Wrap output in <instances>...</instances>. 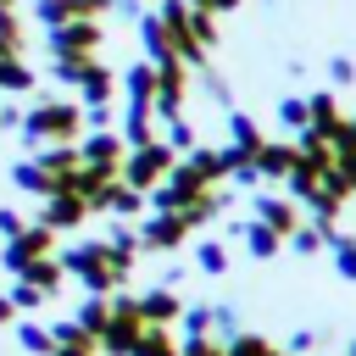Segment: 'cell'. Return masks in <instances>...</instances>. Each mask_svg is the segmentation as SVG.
I'll return each mask as SVG.
<instances>
[{
	"label": "cell",
	"instance_id": "cell-15",
	"mask_svg": "<svg viewBox=\"0 0 356 356\" xmlns=\"http://www.w3.org/2000/svg\"><path fill=\"white\" fill-rule=\"evenodd\" d=\"M11 184L28 189V195H39V200L50 195V189H44V167H39V156H33V161H17V167H11Z\"/></svg>",
	"mask_w": 356,
	"mask_h": 356
},
{
	"label": "cell",
	"instance_id": "cell-3",
	"mask_svg": "<svg viewBox=\"0 0 356 356\" xmlns=\"http://www.w3.org/2000/svg\"><path fill=\"white\" fill-rule=\"evenodd\" d=\"M178 167V150L167 145V139H150V145H128V156H122V184H134L139 195H150L167 172Z\"/></svg>",
	"mask_w": 356,
	"mask_h": 356
},
{
	"label": "cell",
	"instance_id": "cell-17",
	"mask_svg": "<svg viewBox=\"0 0 356 356\" xmlns=\"http://www.w3.org/2000/svg\"><path fill=\"white\" fill-rule=\"evenodd\" d=\"M39 300H44V295H39V289H33V284H22V278H17V284H11V306H17V312H33V306H39Z\"/></svg>",
	"mask_w": 356,
	"mask_h": 356
},
{
	"label": "cell",
	"instance_id": "cell-2",
	"mask_svg": "<svg viewBox=\"0 0 356 356\" xmlns=\"http://www.w3.org/2000/svg\"><path fill=\"white\" fill-rule=\"evenodd\" d=\"M89 128V111L78 100H39L33 111H22V139L33 150H50V145H78Z\"/></svg>",
	"mask_w": 356,
	"mask_h": 356
},
{
	"label": "cell",
	"instance_id": "cell-10",
	"mask_svg": "<svg viewBox=\"0 0 356 356\" xmlns=\"http://www.w3.org/2000/svg\"><path fill=\"white\" fill-rule=\"evenodd\" d=\"M111 95H117V72H111L106 61H89L83 78H78V100H83V106H106Z\"/></svg>",
	"mask_w": 356,
	"mask_h": 356
},
{
	"label": "cell",
	"instance_id": "cell-8",
	"mask_svg": "<svg viewBox=\"0 0 356 356\" xmlns=\"http://www.w3.org/2000/svg\"><path fill=\"white\" fill-rule=\"evenodd\" d=\"M83 217H89V206H83L78 195H44V206H39V222H44L50 234H72Z\"/></svg>",
	"mask_w": 356,
	"mask_h": 356
},
{
	"label": "cell",
	"instance_id": "cell-7",
	"mask_svg": "<svg viewBox=\"0 0 356 356\" xmlns=\"http://www.w3.org/2000/svg\"><path fill=\"white\" fill-rule=\"evenodd\" d=\"M78 156L89 161V167H100V172H111V178H122V156H128V139L122 134H89V139H78Z\"/></svg>",
	"mask_w": 356,
	"mask_h": 356
},
{
	"label": "cell",
	"instance_id": "cell-5",
	"mask_svg": "<svg viewBox=\"0 0 356 356\" xmlns=\"http://www.w3.org/2000/svg\"><path fill=\"white\" fill-rule=\"evenodd\" d=\"M44 44L56 61H89L100 50V22H61V28H44Z\"/></svg>",
	"mask_w": 356,
	"mask_h": 356
},
{
	"label": "cell",
	"instance_id": "cell-1",
	"mask_svg": "<svg viewBox=\"0 0 356 356\" xmlns=\"http://www.w3.org/2000/svg\"><path fill=\"white\" fill-rule=\"evenodd\" d=\"M61 267H67L72 278H83V284H89V295H111V289L128 278V267H134V234H128V228H117L111 239L72 245V250H61Z\"/></svg>",
	"mask_w": 356,
	"mask_h": 356
},
{
	"label": "cell",
	"instance_id": "cell-14",
	"mask_svg": "<svg viewBox=\"0 0 356 356\" xmlns=\"http://www.w3.org/2000/svg\"><path fill=\"white\" fill-rule=\"evenodd\" d=\"M17 345H22L28 356H56V339H50V328H39V323H17Z\"/></svg>",
	"mask_w": 356,
	"mask_h": 356
},
{
	"label": "cell",
	"instance_id": "cell-16",
	"mask_svg": "<svg viewBox=\"0 0 356 356\" xmlns=\"http://www.w3.org/2000/svg\"><path fill=\"white\" fill-rule=\"evenodd\" d=\"M134 356H178V350H172V339H167L161 328H145L139 345H134Z\"/></svg>",
	"mask_w": 356,
	"mask_h": 356
},
{
	"label": "cell",
	"instance_id": "cell-9",
	"mask_svg": "<svg viewBox=\"0 0 356 356\" xmlns=\"http://www.w3.org/2000/svg\"><path fill=\"white\" fill-rule=\"evenodd\" d=\"M184 234H189V222H184L178 211H156V217L145 222V234H139V239H145L150 250H178V245H184Z\"/></svg>",
	"mask_w": 356,
	"mask_h": 356
},
{
	"label": "cell",
	"instance_id": "cell-13",
	"mask_svg": "<svg viewBox=\"0 0 356 356\" xmlns=\"http://www.w3.org/2000/svg\"><path fill=\"white\" fill-rule=\"evenodd\" d=\"M39 78H33V67L22 61V56H0V95H28Z\"/></svg>",
	"mask_w": 356,
	"mask_h": 356
},
{
	"label": "cell",
	"instance_id": "cell-20",
	"mask_svg": "<svg viewBox=\"0 0 356 356\" xmlns=\"http://www.w3.org/2000/svg\"><path fill=\"white\" fill-rule=\"evenodd\" d=\"M278 117H284L289 128H300V122H306V106H300V100H284V106H278Z\"/></svg>",
	"mask_w": 356,
	"mask_h": 356
},
{
	"label": "cell",
	"instance_id": "cell-6",
	"mask_svg": "<svg viewBox=\"0 0 356 356\" xmlns=\"http://www.w3.org/2000/svg\"><path fill=\"white\" fill-rule=\"evenodd\" d=\"M117 0H33V17L44 28H61V22H100Z\"/></svg>",
	"mask_w": 356,
	"mask_h": 356
},
{
	"label": "cell",
	"instance_id": "cell-4",
	"mask_svg": "<svg viewBox=\"0 0 356 356\" xmlns=\"http://www.w3.org/2000/svg\"><path fill=\"white\" fill-rule=\"evenodd\" d=\"M44 256H56V234L44 228V222H28L22 234H11L6 245H0V267L17 278L22 267H33V261H44Z\"/></svg>",
	"mask_w": 356,
	"mask_h": 356
},
{
	"label": "cell",
	"instance_id": "cell-19",
	"mask_svg": "<svg viewBox=\"0 0 356 356\" xmlns=\"http://www.w3.org/2000/svg\"><path fill=\"white\" fill-rule=\"evenodd\" d=\"M28 222H22V211H11V206H0V234L11 239V234H22Z\"/></svg>",
	"mask_w": 356,
	"mask_h": 356
},
{
	"label": "cell",
	"instance_id": "cell-22",
	"mask_svg": "<svg viewBox=\"0 0 356 356\" xmlns=\"http://www.w3.org/2000/svg\"><path fill=\"white\" fill-rule=\"evenodd\" d=\"M17 323V306H11V295H0V328H11Z\"/></svg>",
	"mask_w": 356,
	"mask_h": 356
},
{
	"label": "cell",
	"instance_id": "cell-12",
	"mask_svg": "<svg viewBox=\"0 0 356 356\" xmlns=\"http://www.w3.org/2000/svg\"><path fill=\"white\" fill-rule=\"evenodd\" d=\"M17 278H22V284H33V289H39L44 300H50V295L61 289V278H67V267H61L56 256H44V261H33V267H22Z\"/></svg>",
	"mask_w": 356,
	"mask_h": 356
},
{
	"label": "cell",
	"instance_id": "cell-11",
	"mask_svg": "<svg viewBox=\"0 0 356 356\" xmlns=\"http://www.w3.org/2000/svg\"><path fill=\"white\" fill-rule=\"evenodd\" d=\"M122 89H128V106H150L156 111V61H134L122 72Z\"/></svg>",
	"mask_w": 356,
	"mask_h": 356
},
{
	"label": "cell",
	"instance_id": "cell-18",
	"mask_svg": "<svg viewBox=\"0 0 356 356\" xmlns=\"http://www.w3.org/2000/svg\"><path fill=\"white\" fill-rule=\"evenodd\" d=\"M200 267H206V273H222V267H228V250H222V245H200Z\"/></svg>",
	"mask_w": 356,
	"mask_h": 356
},
{
	"label": "cell",
	"instance_id": "cell-21",
	"mask_svg": "<svg viewBox=\"0 0 356 356\" xmlns=\"http://www.w3.org/2000/svg\"><path fill=\"white\" fill-rule=\"evenodd\" d=\"M189 6H195V11H211V17H217V11H234L239 0H189Z\"/></svg>",
	"mask_w": 356,
	"mask_h": 356
},
{
	"label": "cell",
	"instance_id": "cell-23",
	"mask_svg": "<svg viewBox=\"0 0 356 356\" xmlns=\"http://www.w3.org/2000/svg\"><path fill=\"white\" fill-rule=\"evenodd\" d=\"M0 11H17V0H0Z\"/></svg>",
	"mask_w": 356,
	"mask_h": 356
}]
</instances>
